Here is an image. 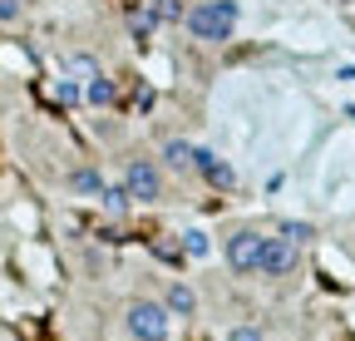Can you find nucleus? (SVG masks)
<instances>
[{
  "instance_id": "obj_15",
  "label": "nucleus",
  "mask_w": 355,
  "mask_h": 341,
  "mask_svg": "<svg viewBox=\"0 0 355 341\" xmlns=\"http://www.w3.org/2000/svg\"><path fill=\"white\" fill-rule=\"evenodd\" d=\"M282 238H291V242L301 247V242H311V223H296V218H286V223H282Z\"/></svg>"
},
{
  "instance_id": "obj_14",
  "label": "nucleus",
  "mask_w": 355,
  "mask_h": 341,
  "mask_svg": "<svg viewBox=\"0 0 355 341\" xmlns=\"http://www.w3.org/2000/svg\"><path fill=\"white\" fill-rule=\"evenodd\" d=\"M99 203H104L109 213H123V208H128L133 198H128V188H123V183H114V188L104 183V193H99Z\"/></svg>"
},
{
  "instance_id": "obj_13",
  "label": "nucleus",
  "mask_w": 355,
  "mask_h": 341,
  "mask_svg": "<svg viewBox=\"0 0 355 341\" xmlns=\"http://www.w3.org/2000/svg\"><path fill=\"white\" fill-rule=\"evenodd\" d=\"M183 252H188V258H207V252H212V238H207L202 228H188V233H183Z\"/></svg>"
},
{
  "instance_id": "obj_2",
  "label": "nucleus",
  "mask_w": 355,
  "mask_h": 341,
  "mask_svg": "<svg viewBox=\"0 0 355 341\" xmlns=\"http://www.w3.org/2000/svg\"><path fill=\"white\" fill-rule=\"evenodd\" d=\"M123 326H128V336H133V341H168V331H173V322H168V307H163V302H128Z\"/></svg>"
},
{
  "instance_id": "obj_5",
  "label": "nucleus",
  "mask_w": 355,
  "mask_h": 341,
  "mask_svg": "<svg viewBox=\"0 0 355 341\" xmlns=\"http://www.w3.org/2000/svg\"><path fill=\"white\" fill-rule=\"evenodd\" d=\"M261 233H252V228H242V233H232L227 238V267L232 272H242V277H252L257 267H261Z\"/></svg>"
},
{
  "instance_id": "obj_4",
  "label": "nucleus",
  "mask_w": 355,
  "mask_h": 341,
  "mask_svg": "<svg viewBox=\"0 0 355 341\" xmlns=\"http://www.w3.org/2000/svg\"><path fill=\"white\" fill-rule=\"evenodd\" d=\"M296 263H301V247H296L291 238L277 233V238L261 242V267H257V272H261V277H291Z\"/></svg>"
},
{
  "instance_id": "obj_12",
  "label": "nucleus",
  "mask_w": 355,
  "mask_h": 341,
  "mask_svg": "<svg viewBox=\"0 0 355 341\" xmlns=\"http://www.w3.org/2000/svg\"><path fill=\"white\" fill-rule=\"evenodd\" d=\"M148 15H153V25H173V20H183L188 10L178 6V0H148Z\"/></svg>"
},
{
  "instance_id": "obj_1",
  "label": "nucleus",
  "mask_w": 355,
  "mask_h": 341,
  "mask_svg": "<svg viewBox=\"0 0 355 341\" xmlns=\"http://www.w3.org/2000/svg\"><path fill=\"white\" fill-rule=\"evenodd\" d=\"M237 20H242L237 0H198V6H188V15H183L188 35L202 40V45H222V40H232Z\"/></svg>"
},
{
  "instance_id": "obj_7",
  "label": "nucleus",
  "mask_w": 355,
  "mask_h": 341,
  "mask_svg": "<svg viewBox=\"0 0 355 341\" xmlns=\"http://www.w3.org/2000/svg\"><path fill=\"white\" fill-rule=\"evenodd\" d=\"M163 307H168V317H193V312H198V297H193L188 282H173L168 297H163Z\"/></svg>"
},
{
  "instance_id": "obj_10",
  "label": "nucleus",
  "mask_w": 355,
  "mask_h": 341,
  "mask_svg": "<svg viewBox=\"0 0 355 341\" xmlns=\"http://www.w3.org/2000/svg\"><path fill=\"white\" fill-rule=\"evenodd\" d=\"M114 94H119V90H114V79H104V74L84 84V99H89V104H94V109H104V104H114Z\"/></svg>"
},
{
  "instance_id": "obj_9",
  "label": "nucleus",
  "mask_w": 355,
  "mask_h": 341,
  "mask_svg": "<svg viewBox=\"0 0 355 341\" xmlns=\"http://www.w3.org/2000/svg\"><path fill=\"white\" fill-rule=\"evenodd\" d=\"M163 163L178 168V174H188V168H193V144L188 139H168L163 144Z\"/></svg>"
},
{
  "instance_id": "obj_8",
  "label": "nucleus",
  "mask_w": 355,
  "mask_h": 341,
  "mask_svg": "<svg viewBox=\"0 0 355 341\" xmlns=\"http://www.w3.org/2000/svg\"><path fill=\"white\" fill-rule=\"evenodd\" d=\"M69 193H79V198H99V193H104V178L94 174V168H74V174H69Z\"/></svg>"
},
{
  "instance_id": "obj_16",
  "label": "nucleus",
  "mask_w": 355,
  "mask_h": 341,
  "mask_svg": "<svg viewBox=\"0 0 355 341\" xmlns=\"http://www.w3.org/2000/svg\"><path fill=\"white\" fill-rule=\"evenodd\" d=\"M20 10H25L20 0H0V25H15V20H20Z\"/></svg>"
},
{
  "instance_id": "obj_17",
  "label": "nucleus",
  "mask_w": 355,
  "mask_h": 341,
  "mask_svg": "<svg viewBox=\"0 0 355 341\" xmlns=\"http://www.w3.org/2000/svg\"><path fill=\"white\" fill-rule=\"evenodd\" d=\"M60 99H64V104H79V99H84V90H79L74 79H64V84H60Z\"/></svg>"
},
{
  "instance_id": "obj_6",
  "label": "nucleus",
  "mask_w": 355,
  "mask_h": 341,
  "mask_svg": "<svg viewBox=\"0 0 355 341\" xmlns=\"http://www.w3.org/2000/svg\"><path fill=\"white\" fill-rule=\"evenodd\" d=\"M193 174H202L212 188H232L237 174H232V163H222L212 149H193Z\"/></svg>"
},
{
  "instance_id": "obj_3",
  "label": "nucleus",
  "mask_w": 355,
  "mask_h": 341,
  "mask_svg": "<svg viewBox=\"0 0 355 341\" xmlns=\"http://www.w3.org/2000/svg\"><path fill=\"white\" fill-rule=\"evenodd\" d=\"M123 188L133 203H158L163 198V174L153 158H128L123 163Z\"/></svg>"
},
{
  "instance_id": "obj_18",
  "label": "nucleus",
  "mask_w": 355,
  "mask_h": 341,
  "mask_svg": "<svg viewBox=\"0 0 355 341\" xmlns=\"http://www.w3.org/2000/svg\"><path fill=\"white\" fill-rule=\"evenodd\" d=\"M227 341H261V331H257V326H232Z\"/></svg>"
},
{
  "instance_id": "obj_11",
  "label": "nucleus",
  "mask_w": 355,
  "mask_h": 341,
  "mask_svg": "<svg viewBox=\"0 0 355 341\" xmlns=\"http://www.w3.org/2000/svg\"><path fill=\"white\" fill-rule=\"evenodd\" d=\"M64 69H69V79H84V84L99 79V60H94V55H69Z\"/></svg>"
}]
</instances>
